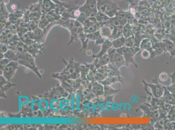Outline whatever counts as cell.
Here are the masks:
<instances>
[{
    "mask_svg": "<svg viewBox=\"0 0 175 130\" xmlns=\"http://www.w3.org/2000/svg\"><path fill=\"white\" fill-rule=\"evenodd\" d=\"M5 58L9 59L10 61H18L19 59L17 54H15L12 50H8L4 54Z\"/></svg>",
    "mask_w": 175,
    "mask_h": 130,
    "instance_id": "6",
    "label": "cell"
},
{
    "mask_svg": "<svg viewBox=\"0 0 175 130\" xmlns=\"http://www.w3.org/2000/svg\"><path fill=\"white\" fill-rule=\"evenodd\" d=\"M109 58L111 60V63H113V64L115 66H120L121 65L124 64V61L123 56L118 54H112L111 55H109Z\"/></svg>",
    "mask_w": 175,
    "mask_h": 130,
    "instance_id": "5",
    "label": "cell"
},
{
    "mask_svg": "<svg viewBox=\"0 0 175 130\" xmlns=\"http://www.w3.org/2000/svg\"><path fill=\"white\" fill-rule=\"evenodd\" d=\"M59 106L60 111L63 112L64 114L66 113H67V112L71 109L70 100L66 98H63L60 99Z\"/></svg>",
    "mask_w": 175,
    "mask_h": 130,
    "instance_id": "3",
    "label": "cell"
},
{
    "mask_svg": "<svg viewBox=\"0 0 175 130\" xmlns=\"http://www.w3.org/2000/svg\"><path fill=\"white\" fill-rule=\"evenodd\" d=\"M136 53V52L133 51H128V52H125L124 56H125V60H126V63H128L132 62V63H134L133 56Z\"/></svg>",
    "mask_w": 175,
    "mask_h": 130,
    "instance_id": "7",
    "label": "cell"
},
{
    "mask_svg": "<svg viewBox=\"0 0 175 130\" xmlns=\"http://www.w3.org/2000/svg\"><path fill=\"white\" fill-rule=\"evenodd\" d=\"M17 55L19 58L18 64L29 68L36 73L39 77H41V75L36 67L35 62L32 55L27 53H18Z\"/></svg>",
    "mask_w": 175,
    "mask_h": 130,
    "instance_id": "1",
    "label": "cell"
},
{
    "mask_svg": "<svg viewBox=\"0 0 175 130\" xmlns=\"http://www.w3.org/2000/svg\"><path fill=\"white\" fill-rule=\"evenodd\" d=\"M52 1H54V2L57 3V4H59L60 3H61L59 0H52Z\"/></svg>",
    "mask_w": 175,
    "mask_h": 130,
    "instance_id": "11",
    "label": "cell"
},
{
    "mask_svg": "<svg viewBox=\"0 0 175 130\" xmlns=\"http://www.w3.org/2000/svg\"><path fill=\"white\" fill-rule=\"evenodd\" d=\"M15 85L13 84L10 83H7L2 86H1V97H5V93L10 89V88L13 86H15Z\"/></svg>",
    "mask_w": 175,
    "mask_h": 130,
    "instance_id": "8",
    "label": "cell"
},
{
    "mask_svg": "<svg viewBox=\"0 0 175 130\" xmlns=\"http://www.w3.org/2000/svg\"><path fill=\"white\" fill-rule=\"evenodd\" d=\"M109 60V56H108V55H104V56L102 57V58L100 60V63L97 65L96 67L98 68L99 67H101L102 65L106 64L108 62V61Z\"/></svg>",
    "mask_w": 175,
    "mask_h": 130,
    "instance_id": "9",
    "label": "cell"
},
{
    "mask_svg": "<svg viewBox=\"0 0 175 130\" xmlns=\"http://www.w3.org/2000/svg\"><path fill=\"white\" fill-rule=\"evenodd\" d=\"M18 62H17L14 61H11L9 63L1 70V71L3 72L4 77L8 82H10L12 77L15 75L16 72L18 69Z\"/></svg>",
    "mask_w": 175,
    "mask_h": 130,
    "instance_id": "2",
    "label": "cell"
},
{
    "mask_svg": "<svg viewBox=\"0 0 175 130\" xmlns=\"http://www.w3.org/2000/svg\"><path fill=\"white\" fill-rule=\"evenodd\" d=\"M10 60L9 59H7L6 58L2 59H1V70L3 69L5 66L9 63L10 62Z\"/></svg>",
    "mask_w": 175,
    "mask_h": 130,
    "instance_id": "10",
    "label": "cell"
},
{
    "mask_svg": "<svg viewBox=\"0 0 175 130\" xmlns=\"http://www.w3.org/2000/svg\"><path fill=\"white\" fill-rule=\"evenodd\" d=\"M38 109L41 112H46L50 108L49 101L45 98H39L38 102Z\"/></svg>",
    "mask_w": 175,
    "mask_h": 130,
    "instance_id": "4",
    "label": "cell"
}]
</instances>
